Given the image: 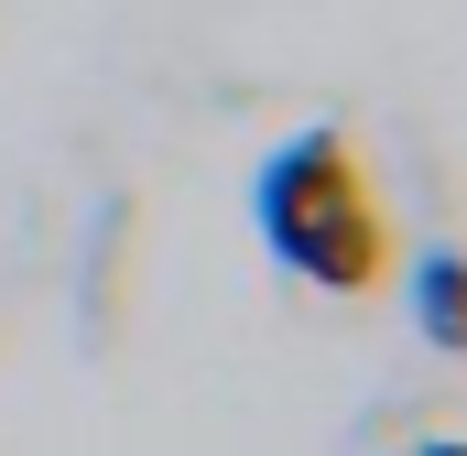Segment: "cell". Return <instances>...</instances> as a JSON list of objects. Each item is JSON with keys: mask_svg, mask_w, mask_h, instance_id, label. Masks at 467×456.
Segmentation results:
<instances>
[{"mask_svg": "<svg viewBox=\"0 0 467 456\" xmlns=\"http://www.w3.org/2000/svg\"><path fill=\"white\" fill-rule=\"evenodd\" d=\"M413 326H424V347H467V261L457 250L413 261Z\"/></svg>", "mask_w": 467, "mask_h": 456, "instance_id": "obj_2", "label": "cell"}, {"mask_svg": "<svg viewBox=\"0 0 467 456\" xmlns=\"http://www.w3.org/2000/svg\"><path fill=\"white\" fill-rule=\"evenodd\" d=\"M250 228H261V250L294 272V283H316V294H380L391 283V207H380V185H369V163H358L348 130H294V141H272L261 152V174H250Z\"/></svg>", "mask_w": 467, "mask_h": 456, "instance_id": "obj_1", "label": "cell"}, {"mask_svg": "<svg viewBox=\"0 0 467 456\" xmlns=\"http://www.w3.org/2000/svg\"><path fill=\"white\" fill-rule=\"evenodd\" d=\"M413 456H467V446H457V435H435V446H413Z\"/></svg>", "mask_w": 467, "mask_h": 456, "instance_id": "obj_3", "label": "cell"}]
</instances>
